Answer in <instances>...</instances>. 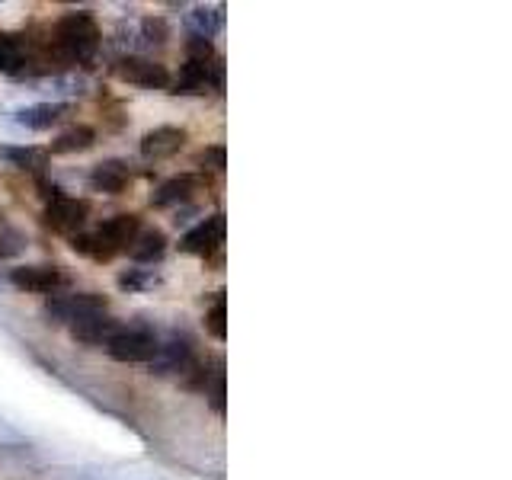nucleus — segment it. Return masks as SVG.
Returning <instances> with one entry per match:
<instances>
[{"label": "nucleus", "instance_id": "nucleus-1", "mask_svg": "<svg viewBox=\"0 0 512 480\" xmlns=\"http://www.w3.org/2000/svg\"><path fill=\"white\" fill-rule=\"evenodd\" d=\"M141 231V218L138 215H116L103 221L100 228L90 231V234H74L71 237V250L80 253V256H90V260L96 263H109L116 260L119 253H128V247H132V240L138 237Z\"/></svg>", "mask_w": 512, "mask_h": 480}, {"label": "nucleus", "instance_id": "nucleus-2", "mask_svg": "<svg viewBox=\"0 0 512 480\" xmlns=\"http://www.w3.org/2000/svg\"><path fill=\"white\" fill-rule=\"evenodd\" d=\"M100 26H96L93 13L77 10V13H64L58 26H55V55L61 61L71 64H90L100 52Z\"/></svg>", "mask_w": 512, "mask_h": 480}, {"label": "nucleus", "instance_id": "nucleus-3", "mask_svg": "<svg viewBox=\"0 0 512 480\" xmlns=\"http://www.w3.org/2000/svg\"><path fill=\"white\" fill-rule=\"evenodd\" d=\"M160 349V340L154 327L148 324H122V330L106 343V352L116 362H132V365H148Z\"/></svg>", "mask_w": 512, "mask_h": 480}, {"label": "nucleus", "instance_id": "nucleus-4", "mask_svg": "<svg viewBox=\"0 0 512 480\" xmlns=\"http://www.w3.org/2000/svg\"><path fill=\"white\" fill-rule=\"evenodd\" d=\"M112 74H116L122 84H132V87H141V90L170 87L167 64H160L154 58H144V55H135V52H128V55L112 61Z\"/></svg>", "mask_w": 512, "mask_h": 480}, {"label": "nucleus", "instance_id": "nucleus-5", "mask_svg": "<svg viewBox=\"0 0 512 480\" xmlns=\"http://www.w3.org/2000/svg\"><path fill=\"white\" fill-rule=\"evenodd\" d=\"M106 311V298L103 295H96V292H71V295H48L45 298V320L48 324H74V320L80 317H87V314H100Z\"/></svg>", "mask_w": 512, "mask_h": 480}, {"label": "nucleus", "instance_id": "nucleus-6", "mask_svg": "<svg viewBox=\"0 0 512 480\" xmlns=\"http://www.w3.org/2000/svg\"><path fill=\"white\" fill-rule=\"evenodd\" d=\"M224 84V68H221V58L215 61H189L180 68L173 80V90L170 93H180V96H205L212 90H221Z\"/></svg>", "mask_w": 512, "mask_h": 480}, {"label": "nucleus", "instance_id": "nucleus-7", "mask_svg": "<svg viewBox=\"0 0 512 480\" xmlns=\"http://www.w3.org/2000/svg\"><path fill=\"white\" fill-rule=\"evenodd\" d=\"M87 218H90V202L87 199H71V196H61L55 202H48L45 212H42V224L48 231L68 234V237L84 231Z\"/></svg>", "mask_w": 512, "mask_h": 480}, {"label": "nucleus", "instance_id": "nucleus-8", "mask_svg": "<svg viewBox=\"0 0 512 480\" xmlns=\"http://www.w3.org/2000/svg\"><path fill=\"white\" fill-rule=\"evenodd\" d=\"M7 282L20 292L58 295V288L68 285V276L61 272V266H16L7 272Z\"/></svg>", "mask_w": 512, "mask_h": 480}, {"label": "nucleus", "instance_id": "nucleus-9", "mask_svg": "<svg viewBox=\"0 0 512 480\" xmlns=\"http://www.w3.org/2000/svg\"><path fill=\"white\" fill-rule=\"evenodd\" d=\"M224 244V215L215 212L202 218L196 228H189L180 240V250L183 253H192V256H202V260H208L218 247Z\"/></svg>", "mask_w": 512, "mask_h": 480}, {"label": "nucleus", "instance_id": "nucleus-10", "mask_svg": "<svg viewBox=\"0 0 512 480\" xmlns=\"http://www.w3.org/2000/svg\"><path fill=\"white\" fill-rule=\"evenodd\" d=\"M202 186H208V180H205V176H199V173L170 176L167 183L157 186V192L151 196V205L154 208H180V205H189V199L196 196Z\"/></svg>", "mask_w": 512, "mask_h": 480}, {"label": "nucleus", "instance_id": "nucleus-11", "mask_svg": "<svg viewBox=\"0 0 512 480\" xmlns=\"http://www.w3.org/2000/svg\"><path fill=\"white\" fill-rule=\"evenodd\" d=\"M132 183V167L125 164L119 157H109V160H100V164H93L90 176H87V186L93 192H106V196H122Z\"/></svg>", "mask_w": 512, "mask_h": 480}, {"label": "nucleus", "instance_id": "nucleus-12", "mask_svg": "<svg viewBox=\"0 0 512 480\" xmlns=\"http://www.w3.org/2000/svg\"><path fill=\"white\" fill-rule=\"evenodd\" d=\"M186 128L176 125H157L141 138V157L144 160H170L186 148Z\"/></svg>", "mask_w": 512, "mask_h": 480}, {"label": "nucleus", "instance_id": "nucleus-13", "mask_svg": "<svg viewBox=\"0 0 512 480\" xmlns=\"http://www.w3.org/2000/svg\"><path fill=\"white\" fill-rule=\"evenodd\" d=\"M71 103H32V106H23L13 112V122L20 128H29V132H48V128H55L58 122H64L71 116Z\"/></svg>", "mask_w": 512, "mask_h": 480}, {"label": "nucleus", "instance_id": "nucleus-14", "mask_svg": "<svg viewBox=\"0 0 512 480\" xmlns=\"http://www.w3.org/2000/svg\"><path fill=\"white\" fill-rule=\"evenodd\" d=\"M119 330H122V320H116L106 311L87 314V317H80L71 324V336L77 343H84V346H106Z\"/></svg>", "mask_w": 512, "mask_h": 480}, {"label": "nucleus", "instance_id": "nucleus-15", "mask_svg": "<svg viewBox=\"0 0 512 480\" xmlns=\"http://www.w3.org/2000/svg\"><path fill=\"white\" fill-rule=\"evenodd\" d=\"M192 368V346L189 340H180V336H170L167 343H160L157 356L148 362L151 375H180Z\"/></svg>", "mask_w": 512, "mask_h": 480}, {"label": "nucleus", "instance_id": "nucleus-16", "mask_svg": "<svg viewBox=\"0 0 512 480\" xmlns=\"http://www.w3.org/2000/svg\"><path fill=\"white\" fill-rule=\"evenodd\" d=\"M122 36H132L125 45L132 48H151V45H164L167 42V23L160 16H141L135 23L122 26Z\"/></svg>", "mask_w": 512, "mask_h": 480}, {"label": "nucleus", "instance_id": "nucleus-17", "mask_svg": "<svg viewBox=\"0 0 512 480\" xmlns=\"http://www.w3.org/2000/svg\"><path fill=\"white\" fill-rule=\"evenodd\" d=\"M96 144V132L90 125H71L68 132H61L55 141H52V148H48V157L58 154V157H71V154H84L90 151Z\"/></svg>", "mask_w": 512, "mask_h": 480}, {"label": "nucleus", "instance_id": "nucleus-18", "mask_svg": "<svg viewBox=\"0 0 512 480\" xmlns=\"http://www.w3.org/2000/svg\"><path fill=\"white\" fill-rule=\"evenodd\" d=\"M167 253V234L157 231V228H148V231H138V237L132 240V247H128V256L144 266V263H157L160 256Z\"/></svg>", "mask_w": 512, "mask_h": 480}, {"label": "nucleus", "instance_id": "nucleus-19", "mask_svg": "<svg viewBox=\"0 0 512 480\" xmlns=\"http://www.w3.org/2000/svg\"><path fill=\"white\" fill-rule=\"evenodd\" d=\"M0 157L16 170H29V173H42L48 167V151L32 148V144H0Z\"/></svg>", "mask_w": 512, "mask_h": 480}, {"label": "nucleus", "instance_id": "nucleus-20", "mask_svg": "<svg viewBox=\"0 0 512 480\" xmlns=\"http://www.w3.org/2000/svg\"><path fill=\"white\" fill-rule=\"evenodd\" d=\"M186 26L192 29V36H199V39H208L212 42L215 32L224 29V7H192L186 13Z\"/></svg>", "mask_w": 512, "mask_h": 480}, {"label": "nucleus", "instance_id": "nucleus-21", "mask_svg": "<svg viewBox=\"0 0 512 480\" xmlns=\"http://www.w3.org/2000/svg\"><path fill=\"white\" fill-rule=\"evenodd\" d=\"M29 61V42L26 36H0V74L16 77L23 71V64Z\"/></svg>", "mask_w": 512, "mask_h": 480}, {"label": "nucleus", "instance_id": "nucleus-22", "mask_svg": "<svg viewBox=\"0 0 512 480\" xmlns=\"http://www.w3.org/2000/svg\"><path fill=\"white\" fill-rule=\"evenodd\" d=\"M29 247L26 231H20L16 224H10V218L0 212V260H13Z\"/></svg>", "mask_w": 512, "mask_h": 480}, {"label": "nucleus", "instance_id": "nucleus-23", "mask_svg": "<svg viewBox=\"0 0 512 480\" xmlns=\"http://www.w3.org/2000/svg\"><path fill=\"white\" fill-rule=\"evenodd\" d=\"M157 282H160V272L144 269V266H135L119 276V288H125V292H148Z\"/></svg>", "mask_w": 512, "mask_h": 480}, {"label": "nucleus", "instance_id": "nucleus-24", "mask_svg": "<svg viewBox=\"0 0 512 480\" xmlns=\"http://www.w3.org/2000/svg\"><path fill=\"white\" fill-rule=\"evenodd\" d=\"M224 317H228V308H224V292H218L215 304L205 311V333L215 336V340H228V327H224Z\"/></svg>", "mask_w": 512, "mask_h": 480}, {"label": "nucleus", "instance_id": "nucleus-25", "mask_svg": "<svg viewBox=\"0 0 512 480\" xmlns=\"http://www.w3.org/2000/svg\"><path fill=\"white\" fill-rule=\"evenodd\" d=\"M196 167H208L215 173H224V167H228V151H224V144H212V148H202L196 154Z\"/></svg>", "mask_w": 512, "mask_h": 480}, {"label": "nucleus", "instance_id": "nucleus-26", "mask_svg": "<svg viewBox=\"0 0 512 480\" xmlns=\"http://www.w3.org/2000/svg\"><path fill=\"white\" fill-rule=\"evenodd\" d=\"M186 55H189V61H215L218 55H215V48H212V42L208 39H199V36H192L189 42H186Z\"/></svg>", "mask_w": 512, "mask_h": 480}, {"label": "nucleus", "instance_id": "nucleus-27", "mask_svg": "<svg viewBox=\"0 0 512 480\" xmlns=\"http://www.w3.org/2000/svg\"><path fill=\"white\" fill-rule=\"evenodd\" d=\"M39 196L45 202H55V199H61V186L58 183H48V180H42V176H39Z\"/></svg>", "mask_w": 512, "mask_h": 480}]
</instances>
